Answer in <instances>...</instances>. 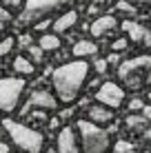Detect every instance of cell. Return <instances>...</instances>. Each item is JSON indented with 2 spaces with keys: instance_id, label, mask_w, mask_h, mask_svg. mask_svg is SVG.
<instances>
[{
  "instance_id": "6da1fadb",
  "label": "cell",
  "mask_w": 151,
  "mask_h": 153,
  "mask_svg": "<svg viewBox=\"0 0 151 153\" xmlns=\"http://www.w3.org/2000/svg\"><path fill=\"white\" fill-rule=\"evenodd\" d=\"M87 76H89V62L82 60V58L58 67L54 71V89L58 93L60 102H65V104L74 102L80 96L82 87H85Z\"/></svg>"
},
{
  "instance_id": "7a4b0ae2",
  "label": "cell",
  "mask_w": 151,
  "mask_h": 153,
  "mask_svg": "<svg viewBox=\"0 0 151 153\" xmlns=\"http://www.w3.org/2000/svg\"><path fill=\"white\" fill-rule=\"evenodd\" d=\"M2 129L9 133V138L16 146H18L20 151L25 153H40L45 146V138L38 133L36 129H31V126H25L20 122H16V120L7 118L2 122Z\"/></svg>"
},
{
  "instance_id": "3957f363",
  "label": "cell",
  "mask_w": 151,
  "mask_h": 153,
  "mask_svg": "<svg viewBox=\"0 0 151 153\" xmlns=\"http://www.w3.org/2000/svg\"><path fill=\"white\" fill-rule=\"evenodd\" d=\"M76 126L80 131L82 151L85 153H107L109 151V146H111L109 131L100 129L93 120H78Z\"/></svg>"
},
{
  "instance_id": "277c9868",
  "label": "cell",
  "mask_w": 151,
  "mask_h": 153,
  "mask_svg": "<svg viewBox=\"0 0 151 153\" xmlns=\"http://www.w3.org/2000/svg\"><path fill=\"white\" fill-rule=\"evenodd\" d=\"M67 0H27L25 9L18 16V25H36L49 13H54L58 7H62Z\"/></svg>"
},
{
  "instance_id": "5b68a950",
  "label": "cell",
  "mask_w": 151,
  "mask_h": 153,
  "mask_svg": "<svg viewBox=\"0 0 151 153\" xmlns=\"http://www.w3.org/2000/svg\"><path fill=\"white\" fill-rule=\"evenodd\" d=\"M25 91V80L22 78H0V111L11 113L16 111L20 98Z\"/></svg>"
},
{
  "instance_id": "8992f818",
  "label": "cell",
  "mask_w": 151,
  "mask_h": 153,
  "mask_svg": "<svg viewBox=\"0 0 151 153\" xmlns=\"http://www.w3.org/2000/svg\"><path fill=\"white\" fill-rule=\"evenodd\" d=\"M96 100L109 109H118L124 102V91H122L120 84H116V82H102L96 91Z\"/></svg>"
},
{
  "instance_id": "52a82bcc",
  "label": "cell",
  "mask_w": 151,
  "mask_h": 153,
  "mask_svg": "<svg viewBox=\"0 0 151 153\" xmlns=\"http://www.w3.org/2000/svg\"><path fill=\"white\" fill-rule=\"evenodd\" d=\"M56 107H58L56 96H51V93L45 91V89H38V91L31 93L29 104H27V109H42V111H54ZM27 109H25V111H27Z\"/></svg>"
},
{
  "instance_id": "ba28073f",
  "label": "cell",
  "mask_w": 151,
  "mask_h": 153,
  "mask_svg": "<svg viewBox=\"0 0 151 153\" xmlns=\"http://www.w3.org/2000/svg\"><path fill=\"white\" fill-rule=\"evenodd\" d=\"M58 153H78V144H76V133L71 126H62V131L58 133Z\"/></svg>"
},
{
  "instance_id": "9c48e42d",
  "label": "cell",
  "mask_w": 151,
  "mask_h": 153,
  "mask_svg": "<svg viewBox=\"0 0 151 153\" xmlns=\"http://www.w3.org/2000/svg\"><path fill=\"white\" fill-rule=\"evenodd\" d=\"M116 27H118V20L113 18V16H100V18H96L91 22L89 31H91L93 38H100V36H105L107 31H111V29H116Z\"/></svg>"
},
{
  "instance_id": "30bf717a",
  "label": "cell",
  "mask_w": 151,
  "mask_h": 153,
  "mask_svg": "<svg viewBox=\"0 0 151 153\" xmlns=\"http://www.w3.org/2000/svg\"><path fill=\"white\" fill-rule=\"evenodd\" d=\"M89 120H93L96 124H107L113 120V109L105 107V104H98V107L89 109Z\"/></svg>"
},
{
  "instance_id": "8fae6325",
  "label": "cell",
  "mask_w": 151,
  "mask_h": 153,
  "mask_svg": "<svg viewBox=\"0 0 151 153\" xmlns=\"http://www.w3.org/2000/svg\"><path fill=\"white\" fill-rule=\"evenodd\" d=\"M76 22H78V13L76 11H67L54 22V29H56V33H65V31H69L71 27H76Z\"/></svg>"
},
{
  "instance_id": "7c38bea8",
  "label": "cell",
  "mask_w": 151,
  "mask_h": 153,
  "mask_svg": "<svg viewBox=\"0 0 151 153\" xmlns=\"http://www.w3.org/2000/svg\"><path fill=\"white\" fill-rule=\"evenodd\" d=\"M122 29L129 33V40H133V42H142V38L147 36V29H144L142 25L133 22V20H124V22H122Z\"/></svg>"
},
{
  "instance_id": "4fadbf2b",
  "label": "cell",
  "mask_w": 151,
  "mask_h": 153,
  "mask_svg": "<svg viewBox=\"0 0 151 153\" xmlns=\"http://www.w3.org/2000/svg\"><path fill=\"white\" fill-rule=\"evenodd\" d=\"M74 56L76 58H87V56H96L98 53V47L93 45V42H89V40H80V42H76L74 45Z\"/></svg>"
},
{
  "instance_id": "5bb4252c",
  "label": "cell",
  "mask_w": 151,
  "mask_h": 153,
  "mask_svg": "<svg viewBox=\"0 0 151 153\" xmlns=\"http://www.w3.org/2000/svg\"><path fill=\"white\" fill-rule=\"evenodd\" d=\"M13 71L22 73V76H31V73H33V65H31V60H27L25 56H18L13 60Z\"/></svg>"
},
{
  "instance_id": "9a60e30c",
  "label": "cell",
  "mask_w": 151,
  "mask_h": 153,
  "mask_svg": "<svg viewBox=\"0 0 151 153\" xmlns=\"http://www.w3.org/2000/svg\"><path fill=\"white\" fill-rule=\"evenodd\" d=\"M40 47L45 51H56V49H60V38L54 33H45V36H40Z\"/></svg>"
},
{
  "instance_id": "2e32d148",
  "label": "cell",
  "mask_w": 151,
  "mask_h": 153,
  "mask_svg": "<svg viewBox=\"0 0 151 153\" xmlns=\"http://www.w3.org/2000/svg\"><path fill=\"white\" fill-rule=\"evenodd\" d=\"M147 126V118L144 115H129L127 118V129L129 131H142Z\"/></svg>"
},
{
  "instance_id": "e0dca14e",
  "label": "cell",
  "mask_w": 151,
  "mask_h": 153,
  "mask_svg": "<svg viewBox=\"0 0 151 153\" xmlns=\"http://www.w3.org/2000/svg\"><path fill=\"white\" fill-rule=\"evenodd\" d=\"M113 153H136L133 151V144L127 140H118L116 144H113Z\"/></svg>"
},
{
  "instance_id": "ac0fdd59",
  "label": "cell",
  "mask_w": 151,
  "mask_h": 153,
  "mask_svg": "<svg viewBox=\"0 0 151 153\" xmlns=\"http://www.w3.org/2000/svg\"><path fill=\"white\" fill-rule=\"evenodd\" d=\"M27 53H29V58H31V60H33V62H40V60H42V53H45V49H42V47H36V45H29L27 47Z\"/></svg>"
},
{
  "instance_id": "d6986e66",
  "label": "cell",
  "mask_w": 151,
  "mask_h": 153,
  "mask_svg": "<svg viewBox=\"0 0 151 153\" xmlns=\"http://www.w3.org/2000/svg\"><path fill=\"white\" fill-rule=\"evenodd\" d=\"M11 49H13V38H4L2 42H0V58L7 56Z\"/></svg>"
},
{
  "instance_id": "ffe728a7",
  "label": "cell",
  "mask_w": 151,
  "mask_h": 153,
  "mask_svg": "<svg viewBox=\"0 0 151 153\" xmlns=\"http://www.w3.org/2000/svg\"><path fill=\"white\" fill-rule=\"evenodd\" d=\"M142 107H144V102H142V100H140V98H133V100H129V111H131V113H138V111H142Z\"/></svg>"
},
{
  "instance_id": "44dd1931",
  "label": "cell",
  "mask_w": 151,
  "mask_h": 153,
  "mask_svg": "<svg viewBox=\"0 0 151 153\" xmlns=\"http://www.w3.org/2000/svg\"><path fill=\"white\" fill-rule=\"evenodd\" d=\"M118 9L124 11V13H136V7H133L129 0H120V2H118Z\"/></svg>"
},
{
  "instance_id": "7402d4cb",
  "label": "cell",
  "mask_w": 151,
  "mask_h": 153,
  "mask_svg": "<svg viewBox=\"0 0 151 153\" xmlns=\"http://www.w3.org/2000/svg\"><path fill=\"white\" fill-rule=\"evenodd\" d=\"M127 45H129L127 38H118V40L111 45V49H113V51H124V49H127Z\"/></svg>"
},
{
  "instance_id": "603a6c76",
  "label": "cell",
  "mask_w": 151,
  "mask_h": 153,
  "mask_svg": "<svg viewBox=\"0 0 151 153\" xmlns=\"http://www.w3.org/2000/svg\"><path fill=\"white\" fill-rule=\"evenodd\" d=\"M18 42H20V47H25V49H27L29 45H33V38H31L29 33H22V36H20V40H18Z\"/></svg>"
},
{
  "instance_id": "cb8c5ba5",
  "label": "cell",
  "mask_w": 151,
  "mask_h": 153,
  "mask_svg": "<svg viewBox=\"0 0 151 153\" xmlns=\"http://www.w3.org/2000/svg\"><path fill=\"white\" fill-rule=\"evenodd\" d=\"M9 20H11V13H9L4 7H0V22H4V25H7Z\"/></svg>"
},
{
  "instance_id": "d4e9b609",
  "label": "cell",
  "mask_w": 151,
  "mask_h": 153,
  "mask_svg": "<svg viewBox=\"0 0 151 153\" xmlns=\"http://www.w3.org/2000/svg\"><path fill=\"white\" fill-rule=\"evenodd\" d=\"M107 62H109V65H120V56H118V51L109 53V56H107Z\"/></svg>"
},
{
  "instance_id": "484cf974",
  "label": "cell",
  "mask_w": 151,
  "mask_h": 153,
  "mask_svg": "<svg viewBox=\"0 0 151 153\" xmlns=\"http://www.w3.org/2000/svg\"><path fill=\"white\" fill-rule=\"evenodd\" d=\"M107 65H109L107 60H96V71L98 73H105L107 71Z\"/></svg>"
},
{
  "instance_id": "4316f807",
  "label": "cell",
  "mask_w": 151,
  "mask_h": 153,
  "mask_svg": "<svg viewBox=\"0 0 151 153\" xmlns=\"http://www.w3.org/2000/svg\"><path fill=\"white\" fill-rule=\"evenodd\" d=\"M140 113H142L147 120H151V107H147V104H144V107H142V111H140Z\"/></svg>"
},
{
  "instance_id": "83f0119b",
  "label": "cell",
  "mask_w": 151,
  "mask_h": 153,
  "mask_svg": "<svg viewBox=\"0 0 151 153\" xmlns=\"http://www.w3.org/2000/svg\"><path fill=\"white\" fill-rule=\"evenodd\" d=\"M142 42H144V47H149V49H151V29L147 31V36L142 38Z\"/></svg>"
},
{
  "instance_id": "f1b7e54d",
  "label": "cell",
  "mask_w": 151,
  "mask_h": 153,
  "mask_svg": "<svg viewBox=\"0 0 151 153\" xmlns=\"http://www.w3.org/2000/svg\"><path fill=\"white\" fill-rule=\"evenodd\" d=\"M49 129H58V118H51L49 120Z\"/></svg>"
},
{
  "instance_id": "f546056e",
  "label": "cell",
  "mask_w": 151,
  "mask_h": 153,
  "mask_svg": "<svg viewBox=\"0 0 151 153\" xmlns=\"http://www.w3.org/2000/svg\"><path fill=\"white\" fill-rule=\"evenodd\" d=\"M0 153H9V144H4V142H0Z\"/></svg>"
},
{
  "instance_id": "4dcf8cb0",
  "label": "cell",
  "mask_w": 151,
  "mask_h": 153,
  "mask_svg": "<svg viewBox=\"0 0 151 153\" xmlns=\"http://www.w3.org/2000/svg\"><path fill=\"white\" fill-rule=\"evenodd\" d=\"M87 11H89V16H93V13H98V7H96V4H91V7L87 9Z\"/></svg>"
},
{
  "instance_id": "1f68e13d",
  "label": "cell",
  "mask_w": 151,
  "mask_h": 153,
  "mask_svg": "<svg viewBox=\"0 0 151 153\" xmlns=\"http://www.w3.org/2000/svg\"><path fill=\"white\" fill-rule=\"evenodd\" d=\"M22 4V0H11V7H20Z\"/></svg>"
},
{
  "instance_id": "d6a6232c",
  "label": "cell",
  "mask_w": 151,
  "mask_h": 153,
  "mask_svg": "<svg viewBox=\"0 0 151 153\" xmlns=\"http://www.w3.org/2000/svg\"><path fill=\"white\" fill-rule=\"evenodd\" d=\"M144 140H151V129H147V131H144Z\"/></svg>"
},
{
  "instance_id": "836d02e7",
  "label": "cell",
  "mask_w": 151,
  "mask_h": 153,
  "mask_svg": "<svg viewBox=\"0 0 151 153\" xmlns=\"http://www.w3.org/2000/svg\"><path fill=\"white\" fill-rule=\"evenodd\" d=\"M2 29H4V22H0V31H2Z\"/></svg>"
},
{
  "instance_id": "e575fe53",
  "label": "cell",
  "mask_w": 151,
  "mask_h": 153,
  "mask_svg": "<svg viewBox=\"0 0 151 153\" xmlns=\"http://www.w3.org/2000/svg\"><path fill=\"white\" fill-rule=\"evenodd\" d=\"M0 2H9V4H11V0H0Z\"/></svg>"
},
{
  "instance_id": "d590c367",
  "label": "cell",
  "mask_w": 151,
  "mask_h": 153,
  "mask_svg": "<svg viewBox=\"0 0 151 153\" xmlns=\"http://www.w3.org/2000/svg\"><path fill=\"white\" fill-rule=\"evenodd\" d=\"M149 100H151V91H149Z\"/></svg>"
}]
</instances>
